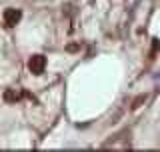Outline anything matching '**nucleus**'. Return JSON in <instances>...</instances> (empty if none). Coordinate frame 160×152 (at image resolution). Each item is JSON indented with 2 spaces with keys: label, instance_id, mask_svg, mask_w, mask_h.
<instances>
[{
  "label": "nucleus",
  "instance_id": "1",
  "mask_svg": "<svg viewBox=\"0 0 160 152\" xmlns=\"http://www.w3.org/2000/svg\"><path fill=\"white\" fill-rule=\"evenodd\" d=\"M28 68H30L32 74H42L44 68H46V58H44L42 54H34V56L28 60Z\"/></svg>",
  "mask_w": 160,
  "mask_h": 152
},
{
  "label": "nucleus",
  "instance_id": "2",
  "mask_svg": "<svg viewBox=\"0 0 160 152\" xmlns=\"http://www.w3.org/2000/svg\"><path fill=\"white\" fill-rule=\"evenodd\" d=\"M20 18H22V12H20L18 8H6L4 10V24L6 26H16V24L20 22Z\"/></svg>",
  "mask_w": 160,
  "mask_h": 152
},
{
  "label": "nucleus",
  "instance_id": "3",
  "mask_svg": "<svg viewBox=\"0 0 160 152\" xmlns=\"http://www.w3.org/2000/svg\"><path fill=\"white\" fill-rule=\"evenodd\" d=\"M22 96H26V92H22V90H14V88H10L4 92V100L6 102H18Z\"/></svg>",
  "mask_w": 160,
  "mask_h": 152
},
{
  "label": "nucleus",
  "instance_id": "4",
  "mask_svg": "<svg viewBox=\"0 0 160 152\" xmlns=\"http://www.w3.org/2000/svg\"><path fill=\"white\" fill-rule=\"evenodd\" d=\"M144 100H146V94H142V96H138V98H136V100H134V102H132V108H138V106H140V104H142V102H144Z\"/></svg>",
  "mask_w": 160,
  "mask_h": 152
}]
</instances>
